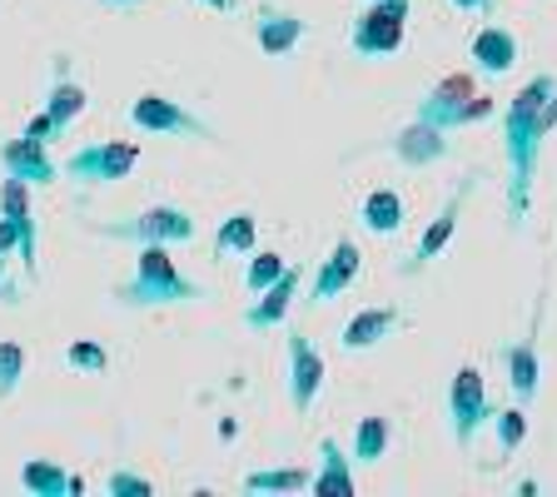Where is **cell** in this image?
Masks as SVG:
<instances>
[{
	"instance_id": "obj_25",
	"label": "cell",
	"mask_w": 557,
	"mask_h": 497,
	"mask_svg": "<svg viewBox=\"0 0 557 497\" xmlns=\"http://www.w3.org/2000/svg\"><path fill=\"white\" fill-rule=\"evenodd\" d=\"M85 104H90V95H85V85H75L65 75V70H55V85H50V95H46V115L55 120V129L65 135L75 120L85 115Z\"/></svg>"
},
{
	"instance_id": "obj_18",
	"label": "cell",
	"mask_w": 557,
	"mask_h": 497,
	"mask_svg": "<svg viewBox=\"0 0 557 497\" xmlns=\"http://www.w3.org/2000/svg\"><path fill=\"white\" fill-rule=\"evenodd\" d=\"M394 328H404V313H398L394 303H383V309H359L344 324V338H338V344H344L348 353H369V348H379L383 338H394Z\"/></svg>"
},
{
	"instance_id": "obj_15",
	"label": "cell",
	"mask_w": 557,
	"mask_h": 497,
	"mask_svg": "<svg viewBox=\"0 0 557 497\" xmlns=\"http://www.w3.org/2000/svg\"><path fill=\"white\" fill-rule=\"evenodd\" d=\"M304 30H309V25H304L294 11H284V5H269V0L255 5V40H259L264 55H274V60L294 55L299 40H304Z\"/></svg>"
},
{
	"instance_id": "obj_20",
	"label": "cell",
	"mask_w": 557,
	"mask_h": 497,
	"mask_svg": "<svg viewBox=\"0 0 557 497\" xmlns=\"http://www.w3.org/2000/svg\"><path fill=\"white\" fill-rule=\"evenodd\" d=\"M313 493L319 497H348L354 493V458L338 438H324L319 443V468H313Z\"/></svg>"
},
{
	"instance_id": "obj_21",
	"label": "cell",
	"mask_w": 557,
	"mask_h": 497,
	"mask_svg": "<svg viewBox=\"0 0 557 497\" xmlns=\"http://www.w3.org/2000/svg\"><path fill=\"white\" fill-rule=\"evenodd\" d=\"M21 487L35 497H81L85 477L65 473L60 463H46V458H25L21 463Z\"/></svg>"
},
{
	"instance_id": "obj_35",
	"label": "cell",
	"mask_w": 557,
	"mask_h": 497,
	"mask_svg": "<svg viewBox=\"0 0 557 497\" xmlns=\"http://www.w3.org/2000/svg\"><path fill=\"white\" fill-rule=\"evenodd\" d=\"M205 11H214V15H230L234 11V0H199Z\"/></svg>"
},
{
	"instance_id": "obj_36",
	"label": "cell",
	"mask_w": 557,
	"mask_h": 497,
	"mask_svg": "<svg viewBox=\"0 0 557 497\" xmlns=\"http://www.w3.org/2000/svg\"><path fill=\"white\" fill-rule=\"evenodd\" d=\"M0 294H5V303H21V294H15L11 284H5V259H0Z\"/></svg>"
},
{
	"instance_id": "obj_19",
	"label": "cell",
	"mask_w": 557,
	"mask_h": 497,
	"mask_svg": "<svg viewBox=\"0 0 557 497\" xmlns=\"http://www.w3.org/2000/svg\"><path fill=\"white\" fill-rule=\"evenodd\" d=\"M394 154L404 164H413V170H423V164H433V160L448 154V129H438V125H429V120L413 115V125H404L394 135Z\"/></svg>"
},
{
	"instance_id": "obj_5",
	"label": "cell",
	"mask_w": 557,
	"mask_h": 497,
	"mask_svg": "<svg viewBox=\"0 0 557 497\" xmlns=\"http://www.w3.org/2000/svg\"><path fill=\"white\" fill-rule=\"evenodd\" d=\"M139 164V150L129 145V139H95V145H81V150L70 154L65 164H60V174L65 179H75V185H115V179H125L129 170Z\"/></svg>"
},
{
	"instance_id": "obj_34",
	"label": "cell",
	"mask_w": 557,
	"mask_h": 497,
	"mask_svg": "<svg viewBox=\"0 0 557 497\" xmlns=\"http://www.w3.org/2000/svg\"><path fill=\"white\" fill-rule=\"evenodd\" d=\"M453 5H458L463 15H493L498 11V0H453Z\"/></svg>"
},
{
	"instance_id": "obj_12",
	"label": "cell",
	"mask_w": 557,
	"mask_h": 497,
	"mask_svg": "<svg viewBox=\"0 0 557 497\" xmlns=\"http://www.w3.org/2000/svg\"><path fill=\"white\" fill-rule=\"evenodd\" d=\"M468 189H473V174H468L463 185L453 189V195H448V204H443V209H438V220H433V224H429V229H423V239H418V249H413V254H408V259H404V269H398V274H404V278L423 274V269H429V264H433V259H438V254H443V249H448L453 229H458V214H463V195H468Z\"/></svg>"
},
{
	"instance_id": "obj_32",
	"label": "cell",
	"mask_w": 557,
	"mask_h": 497,
	"mask_svg": "<svg viewBox=\"0 0 557 497\" xmlns=\"http://www.w3.org/2000/svg\"><path fill=\"white\" fill-rule=\"evenodd\" d=\"M25 135H30V139H40V145H50V139L60 135V129H55V120H50L46 110H40V115H35L30 125H25Z\"/></svg>"
},
{
	"instance_id": "obj_7",
	"label": "cell",
	"mask_w": 557,
	"mask_h": 497,
	"mask_svg": "<svg viewBox=\"0 0 557 497\" xmlns=\"http://www.w3.org/2000/svg\"><path fill=\"white\" fill-rule=\"evenodd\" d=\"M448 418H453V443H458V448H473V438L493 423V403H487V383H483L478 363H463V369L453 373Z\"/></svg>"
},
{
	"instance_id": "obj_10",
	"label": "cell",
	"mask_w": 557,
	"mask_h": 497,
	"mask_svg": "<svg viewBox=\"0 0 557 497\" xmlns=\"http://www.w3.org/2000/svg\"><path fill=\"white\" fill-rule=\"evenodd\" d=\"M324 359H319V348L309 344V334L304 328H289V403L294 413H309L313 403H319V394H324Z\"/></svg>"
},
{
	"instance_id": "obj_8",
	"label": "cell",
	"mask_w": 557,
	"mask_h": 497,
	"mask_svg": "<svg viewBox=\"0 0 557 497\" xmlns=\"http://www.w3.org/2000/svg\"><path fill=\"white\" fill-rule=\"evenodd\" d=\"M129 120H135V129H145V135L214 139V125H209V120H199L185 100H170V95H160V90H145V95H139L135 110H129Z\"/></svg>"
},
{
	"instance_id": "obj_13",
	"label": "cell",
	"mask_w": 557,
	"mask_h": 497,
	"mask_svg": "<svg viewBox=\"0 0 557 497\" xmlns=\"http://www.w3.org/2000/svg\"><path fill=\"white\" fill-rule=\"evenodd\" d=\"M299 289H304V269L299 264H289L284 274L269 284L264 294H259L249 309H244V328H255V334H269V328H278L284 319H289V309H294V299H299Z\"/></svg>"
},
{
	"instance_id": "obj_29",
	"label": "cell",
	"mask_w": 557,
	"mask_h": 497,
	"mask_svg": "<svg viewBox=\"0 0 557 497\" xmlns=\"http://www.w3.org/2000/svg\"><path fill=\"white\" fill-rule=\"evenodd\" d=\"M65 369L75 373H110V353H104V344H95V338H75V344L65 348Z\"/></svg>"
},
{
	"instance_id": "obj_24",
	"label": "cell",
	"mask_w": 557,
	"mask_h": 497,
	"mask_svg": "<svg viewBox=\"0 0 557 497\" xmlns=\"http://www.w3.org/2000/svg\"><path fill=\"white\" fill-rule=\"evenodd\" d=\"M255 239H259V220L255 209H234L230 220H220V234H214V259H239V254H255Z\"/></svg>"
},
{
	"instance_id": "obj_3",
	"label": "cell",
	"mask_w": 557,
	"mask_h": 497,
	"mask_svg": "<svg viewBox=\"0 0 557 497\" xmlns=\"http://www.w3.org/2000/svg\"><path fill=\"white\" fill-rule=\"evenodd\" d=\"M493 110H498L493 95H478V85L468 80V75H443V80L418 100V120H429V125L448 129V135L453 129H468V125H483Z\"/></svg>"
},
{
	"instance_id": "obj_28",
	"label": "cell",
	"mask_w": 557,
	"mask_h": 497,
	"mask_svg": "<svg viewBox=\"0 0 557 497\" xmlns=\"http://www.w3.org/2000/svg\"><path fill=\"white\" fill-rule=\"evenodd\" d=\"M284 269H289L284 254H274V249H255V254H249V274H244V284H249V294H264Z\"/></svg>"
},
{
	"instance_id": "obj_14",
	"label": "cell",
	"mask_w": 557,
	"mask_h": 497,
	"mask_svg": "<svg viewBox=\"0 0 557 497\" xmlns=\"http://www.w3.org/2000/svg\"><path fill=\"white\" fill-rule=\"evenodd\" d=\"M0 170L5 174H15V179H25V185H55L60 179V164L50 160V145H40V139H30V135H21V139H11V145H0Z\"/></svg>"
},
{
	"instance_id": "obj_31",
	"label": "cell",
	"mask_w": 557,
	"mask_h": 497,
	"mask_svg": "<svg viewBox=\"0 0 557 497\" xmlns=\"http://www.w3.org/2000/svg\"><path fill=\"white\" fill-rule=\"evenodd\" d=\"M104 487H110V497H150V493H154V483H150V477L129 473V468H120V473H110V477H104Z\"/></svg>"
},
{
	"instance_id": "obj_1",
	"label": "cell",
	"mask_w": 557,
	"mask_h": 497,
	"mask_svg": "<svg viewBox=\"0 0 557 497\" xmlns=\"http://www.w3.org/2000/svg\"><path fill=\"white\" fill-rule=\"evenodd\" d=\"M557 90V75H533L503 110V154H508V224L522 229L528 209H533V179H537V160H543V104Z\"/></svg>"
},
{
	"instance_id": "obj_30",
	"label": "cell",
	"mask_w": 557,
	"mask_h": 497,
	"mask_svg": "<svg viewBox=\"0 0 557 497\" xmlns=\"http://www.w3.org/2000/svg\"><path fill=\"white\" fill-rule=\"evenodd\" d=\"M21 378H25V348L11 344V338H0V403L15 398Z\"/></svg>"
},
{
	"instance_id": "obj_27",
	"label": "cell",
	"mask_w": 557,
	"mask_h": 497,
	"mask_svg": "<svg viewBox=\"0 0 557 497\" xmlns=\"http://www.w3.org/2000/svg\"><path fill=\"white\" fill-rule=\"evenodd\" d=\"M493 433H498V452L503 458H512V452L522 448V438H528V408L522 403L493 408Z\"/></svg>"
},
{
	"instance_id": "obj_17",
	"label": "cell",
	"mask_w": 557,
	"mask_h": 497,
	"mask_svg": "<svg viewBox=\"0 0 557 497\" xmlns=\"http://www.w3.org/2000/svg\"><path fill=\"white\" fill-rule=\"evenodd\" d=\"M503 363H508V388H512V403H533L537 388H543V359H537V338H518V344L503 348Z\"/></svg>"
},
{
	"instance_id": "obj_6",
	"label": "cell",
	"mask_w": 557,
	"mask_h": 497,
	"mask_svg": "<svg viewBox=\"0 0 557 497\" xmlns=\"http://www.w3.org/2000/svg\"><path fill=\"white\" fill-rule=\"evenodd\" d=\"M195 229H199L195 214L180 204H150V209H139L135 220L100 224L104 239H129V244H189Z\"/></svg>"
},
{
	"instance_id": "obj_37",
	"label": "cell",
	"mask_w": 557,
	"mask_h": 497,
	"mask_svg": "<svg viewBox=\"0 0 557 497\" xmlns=\"http://www.w3.org/2000/svg\"><path fill=\"white\" fill-rule=\"evenodd\" d=\"M100 5H110V11H135L139 0H100Z\"/></svg>"
},
{
	"instance_id": "obj_33",
	"label": "cell",
	"mask_w": 557,
	"mask_h": 497,
	"mask_svg": "<svg viewBox=\"0 0 557 497\" xmlns=\"http://www.w3.org/2000/svg\"><path fill=\"white\" fill-rule=\"evenodd\" d=\"M15 249H21V239H15V224L0 214V259H11Z\"/></svg>"
},
{
	"instance_id": "obj_23",
	"label": "cell",
	"mask_w": 557,
	"mask_h": 497,
	"mask_svg": "<svg viewBox=\"0 0 557 497\" xmlns=\"http://www.w3.org/2000/svg\"><path fill=\"white\" fill-rule=\"evenodd\" d=\"M388 443H394V423L383 413H369L359 418V428H354V438H348V458L359 468H373L388 458Z\"/></svg>"
},
{
	"instance_id": "obj_26",
	"label": "cell",
	"mask_w": 557,
	"mask_h": 497,
	"mask_svg": "<svg viewBox=\"0 0 557 497\" xmlns=\"http://www.w3.org/2000/svg\"><path fill=\"white\" fill-rule=\"evenodd\" d=\"M309 483V468H259V473L244 477V493H304Z\"/></svg>"
},
{
	"instance_id": "obj_2",
	"label": "cell",
	"mask_w": 557,
	"mask_h": 497,
	"mask_svg": "<svg viewBox=\"0 0 557 497\" xmlns=\"http://www.w3.org/2000/svg\"><path fill=\"white\" fill-rule=\"evenodd\" d=\"M195 299H205V289L180 274V264L170 259V244H139L135 278L115 289L120 309H164V303H195Z\"/></svg>"
},
{
	"instance_id": "obj_11",
	"label": "cell",
	"mask_w": 557,
	"mask_h": 497,
	"mask_svg": "<svg viewBox=\"0 0 557 497\" xmlns=\"http://www.w3.org/2000/svg\"><path fill=\"white\" fill-rule=\"evenodd\" d=\"M363 274V254L354 239H338L334 249H329V259H319V269H313L309 278V299L313 303H334L338 294H348L354 284H359Z\"/></svg>"
},
{
	"instance_id": "obj_22",
	"label": "cell",
	"mask_w": 557,
	"mask_h": 497,
	"mask_svg": "<svg viewBox=\"0 0 557 497\" xmlns=\"http://www.w3.org/2000/svg\"><path fill=\"white\" fill-rule=\"evenodd\" d=\"M359 224L369 234H379V239H394V234L408 224L404 195H398V189H373V195L359 204Z\"/></svg>"
},
{
	"instance_id": "obj_16",
	"label": "cell",
	"mask_w": 557,
	"mask_h": 497,
	"mask_svg": "<svg viewBox=\"0 0 557 497\" xmlns=\"http://www.w3.org/2000/svg\"><path fill=\"white\" fill-rule=\"evenodd\" d=\"M468 55H473V65L483 70L487 80H503V75L518 65L522 46H518V35L503 30V25H478L473 40H468Z\"/></svg>"
},
{
	"instance_id": "obj_4",
	"label": "cell",
	"mask_w": 557,
	"mask_h": 497,
	"mask_svg": "<svg viewBox=\"0 0 557 497\" xmlns=\"http://www.w3.org/2000/svg\"><path fill=\"white\" fill-rule=\"evenodd\" d=\"M408 40V0H369L359 21L348 25V50L354 55H394Z\"/></svg>"
},
{
	"instance_id": "obj_9",
	"label": "cell",
	"mask_w": 557,
	"mask_h": 497,
	"mask_svg": "<svg viewBox=\"0 0 557 497\" xmlns=\"http://www.w3.org/2000/svg\"><path fill=\"white\" fill-rule=\"evenodd\" d=\"M0 214L15 224V239H21L15 259H21L25 278H40V234H35L30 185H25V179H15V174H5V179H0Z\"/></svg>"
}]
</instances>
